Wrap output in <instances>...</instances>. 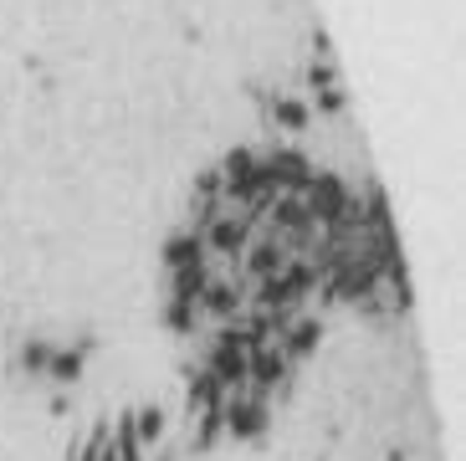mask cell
Returning a JSON list of instances; mask_svg holds the SVG:
<instances>
[{
	"label": "cell",
	"mask_w": 466,
	"mask_h": 461,
	"mask_svg": "<svg viewBox=\"0 0 466 461\" xmlns=\"http://www.w3.org/2000/svg\"><path fill=\"white\" fill-rule=\"evenodd\" d=\"M277 118L288 123V128H302V123H308V108H302L298 97H277Z\"/></svg>",
	"instance_id": "obj_1"
}]
</instances>
